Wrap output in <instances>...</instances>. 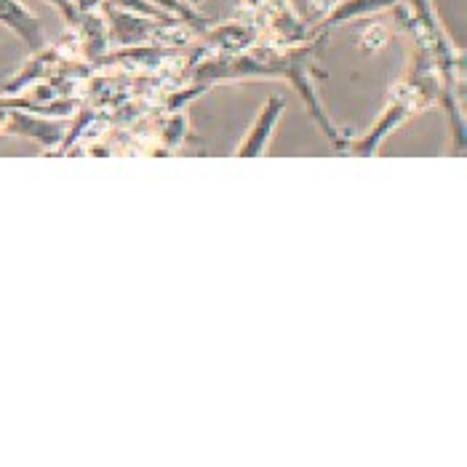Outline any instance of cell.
I'll use <instances>...</instances> for the list:
<instances>
[{
  "mask_svg": "<svg viewBox=\"0 0 467 467\" xmlns=\"http://www.w3.org/2000/svg\"><path fill=\"white\" fill-rule=\"evenodd\" d=\"M326 36H318L313 43L291 48V51H273V48H259V51H246V54H227L212 59L206 65H201L198 70H192V80L198 83L195 94L201 97L203 91H209V86L214 80H227V78H286L296 86V91L302 94L305 105L310 109V115L316 118V123L326 131L328 140H334L337 144H342L337 129L328 123L324 108L316 97L313 88V75H324V70L318 67V57L324 51Z\"/></svg>",
  "mask_w": 467,
  "mask_h": 467,
  "instance_id": "obj_1",
  "label": "cell"
},
{
  "mask_svg": "<svg viewBox=\"0 0 467 467\" xmlns=\"http://www.w3.org/2000/svg\"><path fill=\"white\" fill-rule=\"evenodd\" d=\"M108 19L112 27V37L120 46H140L147 37H163L166 33L177 30L182 22H163V19H152V16H137L134 11H120L118 5L108 3Z\"/></svg>",
  "mask_w": 467,
  "mask_h": 467,
  "instance_id": "obj_2",
  "label": "cell"
},
{
  "mask_svg": "<svg viewBox=\"0 0 467 467\" xmlns=\"http://www.w3.org/2000/svg\"><path fill=\"white\" fill-rule=\"evenodd\" d=\"M0 22L5 27H11L16 36L27 43L30 51H40L46 46V37H43V27H40V19L33 16L19 0H0Z\"/></svg>",
  "mask_w": 467,
  "mask_h": 467,
  "instance_id": "obj_3",
  "label": "cell"
},
{
  "mask_svg": "<svg viewBox=\"0 0 467 467\" xmlns=\"http://www.w3.org/2000/svg\"><path fill=\"white\" fill-rule=\"evenodd\" d=\"M284 108H286V102H284L281 97H270V102L265 105V112L259 115V120H256L254 131L249 134V140L244 142V147H241V152H238V155H244V158H254V155H262V152H265V147H267L270 137H273V129H275V123H278V118H281Z\"/></svg>",
  "mask_w": 467,
  "mask_h": 467,
  "instance_id": "obj_4",
  "label": "cell"
},
{
  "mask_svg": "<svg viewBox=\"0 0 467 467\" xmlns=\"http://www.w3.org/2000/svg\"><path fill=\"white\" fill-rule=\"evenodd\" d=\"M414 112V105L411 102H400V105H396V108H390L385 115H382V120L360 140L356 147H353V155H374L377 152V147H379V142L385 140V134H390L396 126H400L409 115Z\"/></svg>",
  "mask_w": 467,
  "mask_h": 467,
  "instance_id": "obj_5",
  "label": "cell"
},
{
  "mask_svg": "<svg viewBox=\"0 0 467 467\" xmlns=\"http://www.w3.org/2000/svg\"><path fill=\"white\" fill-rule=\"evenodd\" d=\"M398 3L400 0H342V3H337L326 14V19L321 22V30H331V27H337L342 22H350L356 16H366V14H377V11L393 8Z\"/></svg>",
  "mask_w": 467,
  "mask_h": 467,
  "instance_id": "obj_6",
  "label": "cell"
},
{
  "mask_svg": "<svg viewBox=\"0 0 467 467\" xmlns=\"http://www.w3.org/2000/svg\"><path fill=\"white\" fill-rule=\"evenodd\" d=\"M254 37H256V30H254V27H244V25H222V27H216L214 33H212V43H216L219 48H224L227 54H233V51L249 48L254 43Z\"/></svg>",
  "mask_w": 467,
  "mask_h": 467,
  "instance_id": "obj_7",
  "label": "cell"
},
{
  "mask_svg": "<svg viewBox=\"0 0 467 467\" xmlns=\"http://www.w3.org/2000/svg\"><path fill=\"white\" fill-rule=\"evenodd\" d=\"M152 5H158L161 11H166V14H171V16H177L180 22L184 25H190L192 30H198V33H203L206 27H209V19L206 16H201L187 0H150Z\"/></svg>",
  "mask_w": 467,
  "mask_h": 467,
  "instance_id": "obj_8",
  "label": "cell"
},
{
  "mask_svg": "<svg viewBox=\"0 0 467 467\" xmlns=\"http://www.w3.org/2000/svg\"><path fill=\"white\" fill-rule=\"evenodd\" d=\"M278 11H281V19H278V25H281V30H284V36L288 40H299V37L305 36V27L294 19V14H291V8H288V0H270Z\"/></svg>",
  "mask_w": 467,
  "mask_h": 467,
  "instance_id": "obj_9",
  "label": "cell"
},
{
  "mask_svg": "<svg viewBox=\"0 0 467 467\" xmlns=\"http://www.w3.org/2000/svg\"><path fill=\"white\" fill-rule=\"evenodd\" d=\"M184 129H187V118L184 115H174L169 123H166V144L169 147H177L184 137Z\"/></svg>",
  "mask_w": 467,
  "mask_h": 467,
  "instance_id": "obj_10",
  "label": "cell"
},
{
  "mask_svg": "<svg viewBox=\"0 0 467 467\" xmlns=\"http://www.w3.org/2000/svg\"><path fill=\"white\" fill-rule=\"evenodd\" d=\"M99 3H105V0H78V8L80 11H94Z\"/></svg>",
  "mask_w": 467,
  "mask_h": 467,
  "instance_id": "obj_11",
  "label": "cell"
},
{
  "mask_svg": "<svg viewBox=\"0 0 467 467\" xmlns=\"http://www.w3.org/2000/svg\"><path fill=\"white\" fill-rule=\"evenodd\" d=\"M318 3H321V5H324V11H326V8H331V5H334V3H337V0H318Z\"/></svg>",
  "mask_w": 467,
  "mask_h": 467,
  "instance_id": "obj_12",
  "label": "cell"
},
{
  "mask_svg": "<svg viewBox=\"0 0 467 467\" xmlns=\"http://www.w3.org/2000/svg\"><path fill=\"white\" fill-rule=\"evenodd\" d=\"M246 3H249V5H259V0H246Z\"/></svg>",
  "mask_w": 467,
  "mask_h": 467,
  "instance_id": "obj_13",
  "label": "cell"
}]
</instances>
